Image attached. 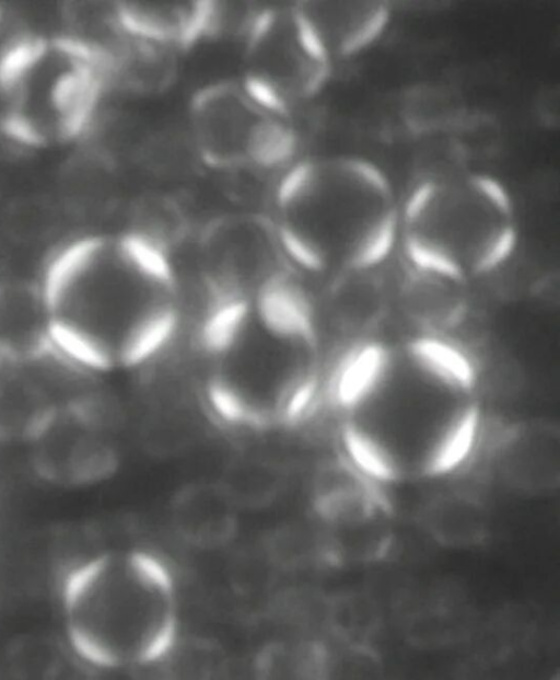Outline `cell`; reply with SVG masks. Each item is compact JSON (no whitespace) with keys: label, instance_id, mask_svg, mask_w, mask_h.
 Wrapping results in <instances>:
<instances>
[{"label":"cell","instance_id":"1","mask_svg":"<svg viewBox=\"0 0 560 680\" xmlns=\"http://www.w3.org/2000/svg\"><path fill=\"white\" fill-rule=\"evenodd\" d=\"M327 396L353 462L381 476L444 471L469 453L481 428L474 360L445 341L360 345L335 367Z\"/></svg>","mask_w":560,"mask_h":680},{"label":"cell","instance_id":"2","mask_svg":"<svg viewBox=\"0 0 560 680\" xmlns=\"http://www.w3.org/2000/svg\"><path fill=\"white\" fill-rule=\"evenodd\" d=\"M39 280L54 345L96 372L135 369L179 324L167 258L122 232L70 241Z\"/></svg>","mask_w":560,"mask_h":680},{"label":"cell","instance_id":"3","mask_svg":"<svg viewBox=\"0 0 560 680\" xmlns=\"http://www.w3.org/2000/svg\"><path fill=\"white\" fill-rule=\"evenodd\" d=\"M200 343L220 422L257 431L294 426L320 400L328 356L308 303L290 288L218 311Z\"/></svg>","mask_w":560,"mask_h":680},{"label":"cell","instance_id":"4","mask_svg":"<svg viewBox=\"0 0 560 680\" xmlns=\"http://www.w3.org/2000/svg\"><path fill=\"white\" fill-rule=\"evenodd\" d=\"M400 194L373 160L348 152L302 155L279 180L267 211L298 268L319 283L397 250Z\"/></svg>","mask_w":560,"mask_h":680},{"label":"cell","instance_id":"5","mask_svg":"<svg viewBox=\"0 0 560 680\" xmlns=\"http://www.w3.org/2000/svg\"><path fill=\"white\" fill-rule=\"evenodd\" d=\"M517 242L514 198L488 172L440 164L400 194L397 253L406 260L474 281L504 266Z\"/></svg>","mask_w":560,"mask_h":680},{"label":"cell","instance_id":"6","mask_svg":"<svg viewBox=\"0 0 560 680\" xmlns=\"http://www.w3.org/2000/svg\"><path fill=\"white\" fill-rule=\"evenodd\" d=\"M57 597L62 632L89 668L152 659L172 639V585L144 557L106 552L70 573Z\"/></svg>","mask_w":560,"mask_h":680},{"label":"cell","instance_id":"7","mask_svg":"<svg viewBox=\"0 0 560 680\" xmlns=\"http://www.w3.org/2000/svg\"><path fill=\"white\" fill-rule=\"evenodd\" d=\"M106 93L102 66L59 34L0 53V130L21 145L77 142Z\"/></svg>","mask_w":560,"mask_h":680},{"label":"cell","instance_id":"8","mask_svg":"<svg viewBox=\"0 0 560 680\" xmlns=\"http://www.w3.org/2000/svg\"><path fill=\"white\" fill-rule=\"evenodd\" d=\"M183 120L205 171L220 178L276 181L302 157L295 117L266 102L240 77L197 89Z\"/></svg>","mask_w":560,"mask_h":680},{"label":"cell","instance_id":"9","mask_svg":"<svg viewBox=\"0 0 560 680\" xmlns=\"http://www.w3.org/2000/svg\"><path fill=\"white\" fill-rule=\"evenodd\" d=\"M186 255L219 308L258 300L299 270L275 220L261 208L230 207L198 221Z\"/></svg>","mask_w":560,"mask_h":680},{"label":"cell","instance_id":"10","mask_svg":"<svg viewBox=\"0 0 560 680\" xmlns=\"http://www.w3.org/2000/svg\"><path fill=\"white\" fill-rule=\"evenodd\" d=\"M241 46L238 77L290 116H296L331 71L311 46L293 5L266 8Z\"/></svg>","mask_w":560,"mask_h":680},{"label":"cell","instance_id":"11","mask_svg":"<svg viewBox=\"0 0 560 680\" xmlns=\"http://www.w3.org/2000/svg\"><path fill=\"white\" fill-rule=\"evenodd\" d=\"M393 257L374 265L340 270L323 281L313 301V316L329 351L376 341L394 319Z\"/></svg>","mask_w":560,"mask_h":680},{"label":"cell","instance_id":"12","mask_svg":"<svg viewBox=\"0 0 560 680\" xmlns=\"http://www.w3.org/2000/svg\"><path fill=\"white\" fill-rule=\"evenodd\" d=\"M114 436L90 428L63 407L27 440V470L47 484L77 488L107 479L118 464Z\"/></svg>","mask_w":560,"mask_h":680},{"label":"cell","instance_id":"13","mask_svg":"<svg viewBox=\"0 0 560 680\" xmlns=\"http://www.w3.org/2000/svg\"><path fill=\"white\" fill-rule=\"evenodd\" d=\"M398 262L395 265L394 319H399L412 337L456 344L455 335L471 313L472 281L400 255Z\"/></svg>","mask_w":560,"mask_h":680},{"label":"cell","instance_id":"14","mask_svg":"<svg viewBox=\"0 0 560 680\" xmlns=\"http://www.w3.org/2000/svg\"><path fill=\"white\" fill-rule=\"evenodd\" d=\"M293 9L314 51L330 70L371 49L392 21L390 7L380 1H307Z\"/></svg>","mask_w":560,"mask_h":680},{"label":"cell","instance_id":"15","mask_svg":"<svg viewBox=\"0 0 560 680\" xmlns=\"http://www.w3.org/2000/svg\"><path fill=\"white\" fill-rule=\"evenodd\" d=\"M121 174L110 158L77 142L58 164L50 191L72 222L93 221L121 206Z\"/></svg>","mask_w":560,"mask_h":680},{"label":"cell","instance_id":"16","mask_svg":"<svg viewBox=\"0 0 560 680\" xmlns=\"http://www.w3.org/2000/svg\"><path fill=\"white\" fill-rule=\"evenodd\" d=\"M559 445V430L549 420L528 419L506 426L493 449L499 477L517 492H551L560 480Z\"/></svg>","mask_w":560,"mask_h":680},{"label":"cell","instance_id":"17","mask_svg":"<svg viewBox=\"0 0 560 680\" xmlns=\"http://www.w3.org/2000/svg\"><path fill=\"white\" fill-rule=\"evenodd\" d=\"M50 342V315L40 280L5 275L0 281V361L31 360Z\"/></svg>","mask_w":560,"mask_h":680},{"label":"cell","instance_id":"18","mask_svg":"<svg viewBox=\"0 0 560 680\" xmlns=\"http://www.w3.org/2000/svg\"><path fill=\"white\" fill-rule=\"evenodd\" d=\"M236 507L219 481L196 480L173 496L170 520L178 538L199 550H219L236 535Z\"/></svg>","mask_w":560,"mask_h":680},{"label":"cell","instance_id":"19","mask_svg":"<svg viewBox=\"0 0 560 680\" xmlns=\"http://www.w3.org/2000/svg\"><path fill=\"white\" fill-rule=\"evenodd\" d=\"M124 24L132 36L178 53L205 36V1L118 2Z\"/></svg>","mask_w":560,"mask_h":680},{"label":"cell","instance_id":"20","mask_svg":"<svg viewBox=\"0 0 560 680\" xmlns=\"http://www.w3.org/2000/svg\"><path fill=\"white\" fill-rule=\"evenodd\" d=\"M72 223L51 191H15L0 206V243L34 251L55 242Z\"/></svg>","mask_w":560,"mask_h":680},{"label":"cell","instance_id":"21","mask_svg":"<svg viewBox=\"0 0 560 680\" xmlns=\"http://www.w3.org/2000/svg\"><path fill=\"white\" fill-rule=\"evenodd\" d=\"M85 668L88 665L62 631L16 634L0 650V675L13 679L51 680Z\"/></svg>","mask_w":560,"mask_h":680},{"label":"cell","instance_id":"22","mask_svg":"<svg viewBox=\"0 0 560 680\" xmlns=\"http://www.w3.org/2000/svg\"><path fill=\"white\" fill-rule=\"evenodd\" d=\"M420 521L435 543L450 549H467L482 543L490 528V516L483 502L458 489L429 499L421 510Z\"/></svg>","mask_w":560,"mask_h":680},{"label":"cell","instance_id":"23","mask_svg":"<svg viewBox=\"0 0 560 680\" xmlns=\"http://www.w3.org/2000/svg\"><path fill=\"white\" fill-rule=\"evenodd\" d=\"M217 480L243 511L271 506L284 492L289 476L277 458L245 452L232 456Z\"/></svg>","mask_w":560,"mask_h":680},{"label":"cell","instance_id":"24","mask_svg":"<svg viewBox=\"0 0 560 680\" xmlns=\"http://www.w3.org/2000/svg\"><path fill=\"white\" fill-rule=\"evenodd\" d=\"M402 120L418 136L452 134L464 124L467 110L453 89L440 83L411 88L402 97Z\"/></svg>","mask_w":560,"mask_h":680},{"label":"cell","instance_id":"25","mask_svg":"<svg viewBox=\"0 0 560 680\" xmlns=\"http://www.w3.org/2000/svg\"><path fill=\"white\" fill-rule=\"evenodd\" d=\"M327 623L346 646L369 648L378 630L381 616L377 604L363 592H347L335 597L327 607Z\"/></svg>","mask_w":560,"mask_h":680},{"label":"cell","instance_id":"26","mask_svg":"<svg viewBox=\"0 0 560 680\" xmlns=\"http://www.w3.org/2000/svg\"><path fill=\"white\" fill-rule=\"evenodd\" d=\"M325 666L316 647L301 641L276 642L257 657V671L269 678L289 679L319 673Z\"/></svg>","mask_w":560,"mask_h":680},{"label":"cell","instance_id":"27","mask_svg":"<svg viewBox=\"0 0 560 680\" xmlns=\"http://www.w3.org/2000/svg\"><path fill=\"white\" fill-rule=\"evenodd\" d=\"M457 616L442 604L429 606L412 613L407 622V636L413 645L439 647L457 633Z\"/></svg>","mask_w":560,"mask_h":680},{"label":"cell","instance_id":"28","mask_svg":"<svg viewBox=\"0 0 560 680\" xmlns=\"http://www.w3.org/2000/svg\"><path fill=\"white\" fill-rule=\"evenodd\" d=\"M12 181L5 166L0 161V206L14 193Z\"/></svg>","mask_w":560,"mask_h":680},{"label":"cell","instance_id":"29","mask_svg":"<svg viewBox=\"0 0 560 680\" xmlns=\"http://www.w3.org/2000/svg\"><path fill=\"white\" fill-rule=\"evenodd\" d=\"M5 14H7L5 10L0 7V25H1Z\"/></svg>","mask_w":560,"mask_h":680}]
</instances>
